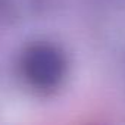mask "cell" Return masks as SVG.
Instances as JSON below:
<instances>
[{"mask_svg":"<svg viewBox=\"0 0 125 125\" xmlns=\"http://www.w3.org/2000/svg\"><path fill=\"white\" fill-rule=\"evenodd\" d=\"M19 69L28 87L38 93H52L63 83L68 62L57 46L40 41L30 44L22 52Z\"/></svg>","mask_w":125,"mask_h":125,"instance_id":"cell-1","label":"cell"}]
</instances>
